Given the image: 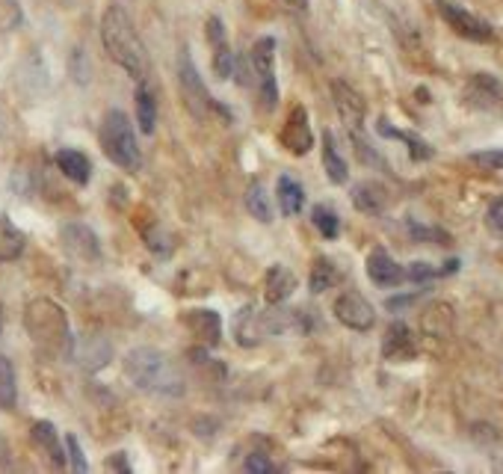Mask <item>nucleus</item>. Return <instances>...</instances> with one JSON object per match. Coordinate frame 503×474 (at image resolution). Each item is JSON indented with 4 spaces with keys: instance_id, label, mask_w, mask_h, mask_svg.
I'll return each mask as SVG.
<instances>
[{
    "instance_id": "11",
    "label": "nucleus",
    "mask_w": 503,
    "mask_h": 474,
    "mask_svg": "<svg viewBox=\"0 0 503 474\" xmlns=\"http://www.w3.org/2000/svg\"><path fill=\"white\" fill-rule=\"evenodd\" d=\"M382 356H385L388 362H409V359H415V356H417L415 335H412V329L402 323V321H397V323L388 326L385 341H382Z\"/></svg>"
},
{
    "instance_id": "4",
    "label": "nucleus",
    "mask_w": 503,
    "mask_h": 474,
    "mask_svg": "<svg viewBox=\"0 0 503 474\" xmlns=\"http://www.w3.org/2000/svg\"><path fill=\"white\" fill-rule=\"evenodd\" d=\"M98 143H101V151L107 154V161L116 163L118 169L139 172V166H143V154H139L133 125L122 110H107L104 113L101 128H98Z\"/></svg>"
},
{
    "instance_id": "29",
    "label": "nucleus",
    "mask_w": 503,
    "mask_h": 474,
    "mask_svg": "<svg viewBox=\"0 0 503 474\" xmlns=\"http://www.w3.org/2000/svg\"><path fill=\"white\" fill-rule=\"evenodd\" d=\"M311 220H314L317 231L323 234L326 241H335V237H337V231H340V220H337V213H335L329 205H314Z\"/></svg>"
},
{
    "instance_id": "9",
    "label": "nucleus",
    "mask_w": 503,
    "mask_h": 474,
    "mask_svg": "<svg viewBox=\"0 0 503 474\" xmlns=\"http://www.w3.org/2000/svg\"><path fill=\"white\" fill-rule=\"evenodd\" d=\"M332 98H335V110L340 116V122L347 125L350 136H361L365 128V116H367V104L350 84L344 81H332Z\"/></svg>"
},
{
    "instance_id": "31",
    "label": "nucleus",
    "mask_w": 503,
    "mask_h": 474,
    "mask_svg": "<svg viewBox=\"0 0 503 474\" xmlns=\"http://www.w3.org/2000/svg\"><path fill=\"white\" fill-rule=\"evenodd\" d=\"M471 163L479 166V169H503V148H489V151H474L471 154Z\"/></svg>"
},
{
    "instance_id": "18",
    "label": "nucleus",
    "mask_w": 503,
    "mask_h": 474,
    "mask_svg": "<svg viewBox=\"0 0 503 474\" xmlns=\"http://www.w3.org/2000/svg\"><path fill=\"white\" fill-rule=\"evenodd\" d=\"M56 166L63 169V175L68 178V181L74 184H89V178H92V163H89V157L83 151H74V148H59L56 151Z\"/></svg>"
},
{
    "instance_id": "25",
    "label": "nucleus",
    "mask_w": 503,
    "mask_h": 474,
    "mask_svg": "<svg viewBox=\"0 0 503 474\" xmlns=\"http://www.w3.org/2000/svg\"><path fill=\"white\" fill-rule=\"evenodd\" d=\"M420 326H424L427 335H450L453 332V308L447 303H435L424 311L420 318Z\"/></svg>"
},
{
    "instance_id": "3",
    "label": "nucleus",
    "mask_w": 503,
    "mask_h": 474,
    "mask_svg": "<svg viewBox=\"0 0 503 474\" xmlns=\"http://www.w3.org/2000/svg\"><path fill=\"white\" fill-rule=\"evenodd\" d=\"M24 326L30 332V341L42 353H48V356H68L71 353L68 318L54 300H48V296H39V300L27 303Z\"/></svg>"
},
{
    "instance_id": "27",
    "label": "nucleus",
    "mask_w": 503,
    "mask_h": 474,
    "mask_svg": "<svg viewBox=\"0 0 503 474\" xmlns=\"http://www.w3.org/2000/svg\"><path fill=\"white\" fill-rule=\"evenodd\" d=\"M379 133H382V136H394V140H402V143H409V154L415 157V161H427V157H432V148H430L424 140H417V136H412V133H402V131L385 125V118L379 122Z\"/></svg>"
},
{
    "instance_id": "21",
    "label": "nucleus",
    "mask_w": 503,
    "mask_h": 474,
    "mask_svg": "<svg viewBox=\"0 0 503 474\" xmlns=\"http://www.w3.org/2000/svg\"><path fill=\"white\" fill-rule=\"evenodd\" d=\"M24 252V231L6 213H0V261H15Z\"/></svg>"
},
{
    "instance_id": "6",
    "label": "nucleus",
    "mask_w": 503,
    "mask_h": 474,
    "mask_svg": "<svg viewBox=\"0 0 503 474\" xmlns=\"http://www.w3.org/2000/svg\"><path fill=\"white\" fill-rule=\"evenodd\" d=\"M252 74L258 84V98L264 110L278 104V86H275V39L260 36L252 45Z\"/></svg>"
},
{
    "instance_id": "36",
    "label": "nucleus",
    "mask_w": 503,
    "mask_h": 474,
    "mask_svg": "<svg viewBox=\"0 0 503 474\" xmlns=\"http://www.w3.org/2000/svg\"><path fill=\"white\" fill-rule=\"evenodd\" d=\"M107 468H118V471H128V463H125L122 457H118V460H110V463H107Z\"/></svg>"
},
{
    "instance_id": "26",
    "label": "nucleus",
    "mask_w": 503,
    "mask_h": 474,
    "mask_svg": "<svg viewBox=\"0 0 503 474\" xmlns=\"http://www.w3.org/2000/svg\"><path fill=\"white\" fill-rule=\"evenodd\" d=\"M15 403H18L15 368L6 356H0V409H15Z\"/></svg>"
},
{
    "instance_id": "19",
    "label": "nucleus",
    "mask_w": 503,
    "mask_h": 474,
    "mask_svg": "<svg viewBox=\"0 0 503 474\" xmlns=\"http://www.w3.org/2000/svg\"><path fill=\"white\" fill-rule=\"evenodd\" d=\"M30 436H33V445H36L39 450H45V453H48V460H51L56 468H63V465H66V453H63V448H59L56 430H54L51 421H36V424L30 427Z\"/></svg>"
},
{
    "instance_id": "8",
    "label": "nucleus",
    "mask_w": 503,
    "mask_h": 474,
    "mask_svg": "<svg viewBox=\"0 0 503 474\" xmlns=\"http://www.w3.org/2000/svg\"><path fill=\"white\" fill-rule=\"evenodd\" d=\"M332 311H335L337 323H344L352 332H370L376 326V311H373V306L358 291H344L335 300Z\"/></svg>"
},
{
    "instance_id": "20",
    "label": "nucleus",
    "mask_w": 503,
    "mask_h": 474,
    "mask_svg": "<svg viewBox=\"0 0 503 474\" xmlns=\"http://www.w3.org/2000/svg\"><path fill=\"white\" fill-rule=\"evenodd\" d=\"M500 98H503V89H500V84L494 81L492 74H477L471 81V86H468V101L474 107L489 110V107H494L500 101Z\"/></svg>"
},
{
    "instance_id": "33",
    "label": "nucleus",
    "mask_w": 503,
    "mask_h": 474,
    "mask_svg": "<svg viewBox=\"0 0 503 474\" xmlns=\"http://www.w3.org/2000/svg\"><path fill=\"white\" fill-rule=\"evenodd\" d=\"M66 450H68V460H71V468H74V471H89L86 457H83V448H80V442H77L74 433H68V436H66Z\"/></svg>"
},
{
    "instance_id": "16",
    "label": "nucleus",
    "mask_w": 503,
    "mask_h": 474,
    "mask_svg": "<svg viewBox=\"0 0 503 474\" xmlns=\"http://www.w3.org/2000/svg\"><path fill=\"white\" fill-rule=\"evenodd\" d=\"M296 291V276L290 267L285 264H275L267 270V279H264V300L270 306H281V303H288L290 296Z\"/></svg>"
},
{
    "instance_id": "10",
    "label": "nucleus",
    "mask_w": 503,
    "mask_h": 474,
    "mask_svg": "<svg viewBox=\"0 0 503 474\" xmlns=\"http://www.w3.org/2000/svg\"><path fill=\"white\" fill-rule=\"evenodd\" d=\"M281 146H285L290 154L302 157V154H308L311 146H314V133H311V125H308V113L305 107H293L290 116H288V122L285 128H281Z\"/></svg>"
},
{
    "instance_id": "35",
    "label": "nucleus",
    "mask_w": 503,
    "mask_h": 474,
    "mask_svg": "<svg viewBox=\"0 0 503 474\" xmlns=\"http://www.w3.org/2000/svg\"><path fill=\"white\" fill-rule=\"evenodd\" d=\"M243 468H246V471H252V474H255V471H264V474H267V471H275V465L264 457V453H252V457L243 463Z\"/></svg>"
},
{
    "instance_id": "28",
    "label": "nucleus",
    "mask_w": 503,
    "mask_h": 474,
    "mask_svg": "<svg viewBox=\"0 0 503 474\" xmlns=\"http://www.w3.org/2000/svg\"><path fill=\"white\" fill-rule=\"evenodd\" d=\"M246 211L255 216L258 223H273V208H270V199H267V193L260 184H252L249 193H246Z\"/></svg>"
},
{
    "instance_id": "22",
    "label": "nucleus",
    "mask_w": 503,
    "mask_h": 474,
    "mask_svg": "<svg viewBox=\"0 0 503 474\" xmlns=\"http://www.w3.org/2000/svg\"><path fill=\"white\" fill-rule=\"evenodd\" d=\"M275 196H278V208L285 216H296L305 205V190H302L299 181H293L290 175H281L275 184Z\"/></svg>"
},
{
    "instance_id": "34",
    "label": "nucleus",
    "mask_w": 503,
    "mask_h": 474,
    "mask_svg": "<svg viewBox=\"0 0 503 474\" xmlns=\"http://www.w3.org/2000/svg\"><path fill=\"white\" fill-rule=\"evenodd\" d=\"M435 276H441V270H435L432 264H427V261H412V267L406 270V279H412V282H430V279H435Z\"/></svg>"
},
{
    "instance_id": "37",
    "label": "nucleus",
    "mask_w": 503,
    "mask_h": 474,
    "mask_svg": "<svg viewBox=\"0 0 503 474\" xmlns=\"http://www.w3.org/2000/svg\"><path fill=\"white\" fill-rule=\"evenodd\" d=\"M285 4H290L293 9H308V0H285Z\"/></svg>"
},
{
    "instance_id": "17",
    "label": "nucleus",
    "mask_w": 503,
    "mask_h": 474,
    "mask_svg": "<svg viewBox=\"0 0 503 474\" xmlns=\"http://www.w3.org/2000/svg\"><path fill=\"white\" fill-rule=\"evenodd\" d=\"M350 196H352L355 211L367 213V216H379V213H385V208H388V193H385V187L376 184V181L355 184Z\"/></svg>"
},
{
    "instance_id": "32",
    "label": "nucleus",
    "mask_w": 503,
    "mask_h": 474,
    "mask_svg": "<svg viewBox=\"0 0 503 474\" xmlns=\"http://www.w3.org/2000/svg\"><path fill=\"white\" fill-rule=\"evenodd\" d=\"M409 231L415 241H430V243H450V237L444 231H438V228H427V226H417V223H409Z\"/></svg>"
},
{
    "instance_id": "38",
    "label": "nucleus",
    "mask_w": 503,
    "mask_h": 474,
    "mask_svg": "<svg viewBox=\"0 0 503 474\" xmlns=\"http://www.w3.org/2000/svg\"><path fill=\"white\" fill-rule=\"evenodd\" d=\"M0 332H4V311H0Z\"/></svg>"
},
{
    "instance_id": "7",
    "label": "nucleus",
    "mask_w": 503,
    "mask_h": 474,
    "mask_svg": "<svg viewBox=\"0 0 503 474\" xmlns=\"http://www.w3.org/2000/svg\"><path fill=\"white\" fill-rule=\"evenodd\" d=\"M435 6L441 12V18L453 27V33H459L462 39H471V42H492L494 30L482 21V18H477L474 12H468L465 6L453 4V0H435Z\"/></svg>"
},
{
    "instance_id": "1",
    "label": "nucleus",
    "mask_w": 503,
    "mask_h": 474,
    "mask_svg": "<svg viewBox=\"0 0 503 474\" xmlns=\"http://www.w3.org/2000/svg\"><path fill=\"white\" fill-rule=\"evenodd\" d=\"M101 42H104L107 56L116 66H122L133 81H148L151 74V59L148 51L139 39L131 15L122 6H107L104 18H101Z\"/></svg>"
},
{
    "instance_id": "5",
    "label": "nucleus",
    "mask_w": 503,
    "mask_h": 474,
    "mask_svg": "<svg viewBox=\"0 0 503 474\" xmlns=\"http://www.w3.org/2000/svg\"><path fill=\"white\" fill-rule=\"evenodd\" d=\"M178 81H181V92H184V104L195 118H210L213 113H219L223 118H228V110L223 104H216L210 92L205 89L198 77V69L193 63L190 51H181L178 54Z\"/></svg>"
},
{
    "instance_id": "30",
    "label": "nucleus",
    "mask_w": 503,
    "mask_h": 474,
    "mask_svg": "<svg viewBox=\"0 0 503 474\" xmlns=\"http://www.w3.org/2000/svg\"><path fill=\"white\" fill-rule=\"evenodd\" d=\"M332 282H335V267H332V261L317 258L314 267H311V279H308L311 293H323L326 288H332Z\"/></svg>"
},
{
    "instance_id": "13",
    "label": "nucleus",
    "mask_w": 503,
    "mask_h": 474,
    "mask_svg": "<svg viewBox=\"0 0 503 474\" xmlns=\"http://www.w3.org/2000/svg\"><path fill=\"white\" fill-rule=\"evenodd\" d=\"M63 243H66V249L74 255V258H80V261H101L98 237L86 226H80V223L66 226L63 228Z\"/></svg>"
},
{
    "instance_id": "24",
    "label": "nucleus",
    "mask_w": 503,
    "mask_h": 474,
    "mask_svg": "<svg viewBox=\"0 0 503 474\" xmlns=\"http://www.w3.org/2000/svg\"><path fill=\"white\" fill-rule=\"evenodd\" d=\"M323 166H326V178L332 184H347L350 169H347V161L340 157V151L335 146V133L332 131H326V136H323Z\"/></svg>"
},
{
    "instance_id": "2",
    "label": "nucleus",
    "mask_w": 503,
    "mask_h": 474,
    "mask_svg": "<svg viewBox=\"0 0 503 474\" xmlns=\"http://www.w3.org/2000/svg\"><path fill=\"white\" fill-rule=\"evenodd\" d=\"M125 377L139 391L163 394V398H178L187 388L178 365L166 353H160L154 347H133L125 356Z\"/></svg>"
},
{
    "instance_id": "14",
    "label": "nucleus",
    "mask_w": 503,
    "mask_h": 474,
    "mask_svg": "<svg viewBox=\"0 0 503 474\" xmlns=\"http://www.w3.org/2000/svg\"><path fill=\"white\" fill-rule=\"evenodd\" d=\"M208 42L213 48V69H216V74L223 77V81H228V77L234 74V51L228 45L225 27H223L219 18H210V21H208Z\"/></svg>"
},
{
    "instance_id": "15",
    "label": "nucleus",
    "mask_w": 503,
    "mask_h": 474,
    "mask_svg": "<svg viewBox=\"0 0 503 474\" xmlns=\"http://www.w3.org/2000/svg\"><path fill=\"white\" fill-rule=\"evenodd\" d=\"M367 276L379 288H397L402 279H406V270H402L385 249H373L367 255Z\"/></svg>"
},
{
    "instance_id": "12",
    "label": "nucleus",
    "mask_w": 503,
    "mask_h": 474,
    "mask_svg": "<svg viewBox=\"0 0 503 474\" xmlns=\"http://www.w3.org/2000/svg\"><path fill=\"white\" fill-rule=\"evenodd\" d=\"M181 321H184V326L208 347H216L219 338H223V318H219L216 311H210V308H193Z\"/></svg>"
},
{
    "instance_id": "23",
    "label": "nucleus",
    "mask_w": 503,
    "mask_h": 474,
    "mask_svg": "<svg viewBox=\"0 0 503 474\" xmlns=\"http://www.w3.org/2000/svg\"><path fill=\"white\" fill-rule=\"evenodd\" d=\"M133 101H136L139 131H143V133H154V128H157V101H154L151 89L146 86V81H139V86L133 92Z\"/></svg>"
}]
</instances>
